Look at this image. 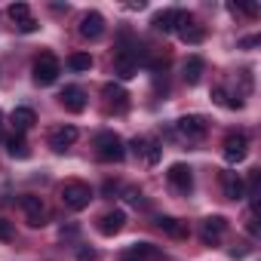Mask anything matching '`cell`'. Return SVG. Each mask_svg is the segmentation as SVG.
I'll return each instance as SVG.
<instances>
[{"label":"cell","mask_w":261,"mask_h":261,"mask_svg":"<svg viewBox=\"0 0 261 261\" xmlns=\"http://www.w3.org/2000/svg\"><path fill=\"white\" fill-rule=\"evenodd\" d=\"M175 34H178L185 43H191V46H200V43L206 40V28H203L191 13H181V19H178V25H175Z\"/></svg>","instance_id":"obj_9"},{"label":"cell","mask_w":261,"mask_h":261,"mask_svg":"<svg viewBox=\"0 0 261 261\" xmlns=\"http://www.w3.org/2000/svg\"><path fill=\"white\" fill-rule=\"evenodd\" d=\"M166 181H169V188H172L175 194L188 197V194L194 191V169H191L188 163H172V166L166 169Z\"/></svg>","instance_id":"obj_6"},{"label":"cell","mask_w":261,"mask_h":261,"mask_svg":"<svg viewBox=\"0 0 261 261\" xmlns=\"http://www.w3.org/2000/svg\"><path fill=\"white\" fill-rule=\"evenodd\" d=\"M206 120L200 117V114H188V117H181V120H175V136L181 139V142H200V139H206Z\"/></svg>","instance_id":"obj_4"},{"label":"cell","mask_w":261,"mask_h":261,"mask_svg":"<svg viewBox=\"0 0 261 261\" xmlns=\"http://www.w3.org/2000/svg\"><path fill=\"white\" fill-rule=\"evenodd\" d=\"M126 200L133 203V206H139V203H142V191H129V194H126Z\"/></svg>","instance_id":"obj_29"},{"label":"cell","mask_w":261,"mask_h":261,"mask_svg":"<svg viewBox=\"0 0 261 261\" xmlns=\"http://www.w3.org/2000/svg\"><path fill=\"white\" fill-rule=\"evenodd\" d=\"M212 101L221 105V108H233V111L243 108V98H240V95H230L224 86H215V89H212Z\"/></svg>","instance_id":"obj_25"},{"label":"cell","mask_w":261,"mask_h":261,"mask_svg":"<svg viewBox=\"0 0 261 261\" xmlns=\"http://www.w3.org/2000/svg\"><path fill=\"white\" fill-rule=\"evenodd\" d=\"M114 74L123 77V80H129V77L139 74V46H126L123 43L114 53Z\"/></svg>","instance_id":"obj_3"},{"label":"cell","mask_w":261,"mask_h":261,"mask_svg":"<svg viewBox=\"0 0 261 261\" xmlns=\"http://www.w3.org/2000/svg\"><path fill=\"white\" fill-rule=\"evenodd\" d=\"M59 74H62L59 59H56L53 53H40V56H37V62H34V83L49 86V83H56V80H59Z\"/></svg>","instance_id":"obj_5"},{"label":"cell","mask_w":261,"mask_h":261,"mask_svg":"<svg viewBox=\"0 0 261 261\" xmlns=\"http://www.w3.org/2000/svg\"><path fill=\"white\" fill-rule=\"evenodd\" d=\"M157 227H160L166 237H172V240H185V237H188V224L178 221V218H172V215H160V218H157Z\"/></svg>","instance_id":"obj_20"},{"label":"cell","mask_w":261,"mask_h":261,"mask_svg":"<svg viewBox=\"0 0 261 261\" xmlns=\"http://www.w3.org/2000/svg\"><path fill=\"white\" fill-rule=\"evenodd\" d=\"M19 206H22V212H25V221H28L31 227H43V224H49V209H46V203H43L40 197H31V194H25V197L19 200Z\"/></svg>","instance_id":"obj_8"},{"label":"cell","mask_w":261,"mask_h":261,"mask_svg":"<svg viewBox=\"0 0 261 261\" xmlns=\"http://www.w3.org/2000/svg\"><path fill=\"white\" fill-rule=\"evenodd\" d=\"M255 43H258V37H243V46H246V49H249V46H255Z\"/></svg>","instance_id":"obj_30"},{"label":"cell","mask_w":261,"mask_h":261,"mask_svg":"<svg viewBox=\"0 0 261 261\" xmlns=\"http://www.w3.org/2000/svg\"><path fill=\"white\" fill-rule=\"evenodd\" d=\"M92 148H95L98 160H105V163H120V160L126 157V142H123L117 133H111V129H105V133L95 136Z\"/></svg>","instance_id":"obj_1"},{"label":"cell","mask_w":261,"mask_h":261,"mask_svg":"<svg viewBox=\"0 0 261 261\" xmlns=\"http://www.w3.org/2000/svg\"><path fill=\"white\" fill-rule=\"evenodd\" d=\"M157 258H160V252L151 243H136L120 255V261H157Z\"/></svg>","instance_id":"obj_18"},{"label":"cell","mask_w":261,"mask_h":261,"mask_svg":"<svg viewBox=\"0 0 261 261\" xmlns=\"http://www.w3.org/2000/svg\"><path fill=\"white\" fill-rule=\"evenodd\" d=\"M0 240H4V243L13 240V224H10L7 218H0Z\"/></svg>","instance_id":"obj_27"},{"label":"cell","mask_w":261,"mask_h":261,"mask_svg":"<svg viewBox=\"0 0 261 261\" xmlns=\"http://www.w3.org/2000/svg\"><path fill=\"white\" fill-rule=\"evenodd\" d=\"M221 154H224V160L230 166L243 163L249 157V139H246V133H227V139L221 145Z\"/></svg>","instance_id":"obj_7"},{"label":"cell","mask_w":261,"mask_h":261,"mask_svg":"<svg viewBox=\"0 0 261 261\" xmlns=\"http://www.w3.org/2000/svg\"><path fill=\"white\" fill-rule=\"evenodd\" d=\"M7 154H10V157H19V160H25V157L31 154V148H28V142H25L22 133H13V136L7 139Z\"/></svg>","instance_id":"obj_24"},{"label":"cell","mask_w":261,"mask_h":261,"mask_svg":"<svg viewBox=\"0 0 261 261\" xmlns=\"http://www.w3.org/2000/svg\"><path fill=\"white\" fill-rule=\"evenodd\" d=\"M105 34V19L98 13H83L80 19V37L83 40H98Z\"/></svg>","instance_id":"obj_16"},{"label":"cell","mask_w":261,"mask_h":261,"mask_svg":"<svg viewBox=\"0 0 261 261\" xmlns=\"http://www.w3.org/2000/svg\"><path fill=\"white\" fill-rule=\"evenodd\" d=\"M89 200H92V188H89L86 181H68V185L62 188V203H65L71 212L86 209Z\"/></svg>","instance_id":"obj_2"},{"label":"cell","mask_w":261,"mask_h":261,"mask_svg":"<svg viewBox=\"0 0 261 261\" xmlns=\"http://www.w3.org/2000/svg\"><path fill=\"white\" fill-rule=\"evenodd\" d=\"M68 65H71L74 71H89V68H92V56H89V53H74V56L68 59Z\"/></svg>","instance_id":"obj_26"},{"label":"cell","mask_w":261,"mask_h":261,"mask_svg":"<svg viewBox=\"0 0 261 261\" xmlns=\"http://www.w3.org/2000/svg\"><path fill=\"white\" fill-rule=\"evenodd\" d=\"M77 126H56L53 133H49V148L56 151V154H65L74 142H77Z\"/></svg>","instance_id":"obj_12"},{"label":"cell","mask_w":261,"mask_h":261,"mask_svg":"<svg viewBox=\"0 0 261 261\" xmlns=\"http://www.w3.org/2000/svg\"><path fill=\"white\" fill-rule=\"evenodd\" d=\"M0 136H4V114H0Z\"/></svg>","instance_id":"obj_31"},{"label":"cell","mask_w":261,"mask_h":261,"mask_svg":"<svg viewBox=\"0 0 261 261\" xmlns=\"http://www.w3.org/2000/svg\"><path fill=\"white\" fill-rule=\"evenodd\" d=\"M37 123V114L31 108H16L13 111V126H16V133H28V129Z\"/></svg>","instance_id":"obj_23"},{"label":"cell","mask_w":261,"mask_h":261,"mask_svg":"<svg viewBox=\"0 0 261 261\" xmlns=\"http://www.w3.org/2000/svg\"><path fill=\"white\" fill-rule=\"evenodd\" d=\"M7 13H10V19L16 22V28H19L22 34H31V31H37V22L31 19V10H28V4H13Z\"/></svg>","instance_id":"obj_15"},{"label":"cell","mask_w":261,"mask_h":261,"mask_svg":"<svg viewBox=\"0 0 261 261\" xmlns=\"http://www.w3.org/2000/svg\"><path fill=\"white\" fill-rule=\"evenodd\" d=\"M221 191L227 200H243L246 197V181L237 172H221Z\"/></svg>","instance_id":"obj_17"},{"label":"cell","mask_w":261,"mask_h":261,"mask_svg":"<svg viewBox=\"0 0 261 261\" xmlns=\"http://www.w3.org/2000/svg\"><path fill=\"white\" fill-rule=\"evenodd\" d=\"M59 101H62V108L71 111V114L86 111V92H83L80 86H65V89L59 92Z\"/></svg>","instance_id":"obj_13"},{"label":"cell","mask_w":261,"mask_h":261,"mask_svg":"<svg viewBox=\"0 0 261 261\" xmlns=\"http://www.w3.org/2000/svg\"><path fill=\"white\" fill-rule=\"evenodd\" d=\"M126 227V212L123 209H111V212H105L101 218H98V233L101 237H114V233H120Z\"/></svg>","instance_id":"obj_14"},{"label":"cell","mask_w":261,"mask_h":261,"mask_svg":"<svg viewBox=\"0 0 261 261\" xmlns=\"http://www.w3.org/2000/svg\"><path fill=\"white\" fill-rule=\"evenodd\" d=\"M133 151H136V157L145 163V166H157L160 163V157H163V148H160V142H154V139H136L133 142Z\"/></svg>","instance_id":"obj_11"},{"label":"cell","mask_w":261,"mask_h":261,"mask_svg":"<svg viewBox=\"0 0 261 261\" xmlns=\"http://www.w3.org/2000/svg\"><path fill=\"white\" fill-rule=\"evenodd\" d=\"M227 233V218L224 215H209L203 224H200V240L206 246H218Z\"/></svg>","instance_id":"obj_10"},{"label":"cell","mask_w":261,"mask_h":261,"mask_svg":"<svg viewBox=\"0 0 261 261\" xmlns=\"http://www.w3.org/2000/svg\"><path fill=\"white\" fill-rule=\"evenodd\" d=\"M178 19H181V10H163V13H157L154 16V28L157 31H163V34H172L175 31V25H178Z\"/></svg>","instance_id":"obj_22"},{"label":"cell","mask_w":261,"mask_h":261,"mask_svg":"<svg viewBox=\"0 0 261 261\" xmlns=\"http://www.w3.org/2000/svg\"><path fill=\"white\" fill-rule=\"evenodd\" d=\"M77 261H98V258H95V252H89V249H80V252H77Z\"/></svg>","instance_id":"obj_28"},{"label":"cell","mask_w":261,"mask_h":261,"mask_svg":"<svg viewBox=\"0 0 261 261\" xmlns=\"http://www.w3.org/2000/svg\"><path fill=\"white\" fill-rule=\"evenodd\" d=\"M101 95H105V98H108V105H111L114 111H120V114L129 108V92H126L123 86H117V83H105Z\"/></svg>","instance_id":"obj_19"},{"label":"cell","mask_w":261,"mask_h":261,"mask_svg":"<svg viewBox=\"0 0 261 261\" xmlns=\"http://www.w3.org/2000/svg\"><path fill=\"white\" fill-rule=\"evenodd\" d=\"M203 71H206V62H203L200 56H191V59L185 62V68H181V77H185L188 86H197L200 77H203Z\"/></svg>","instance_id":"obj_21"}]
</instances>
